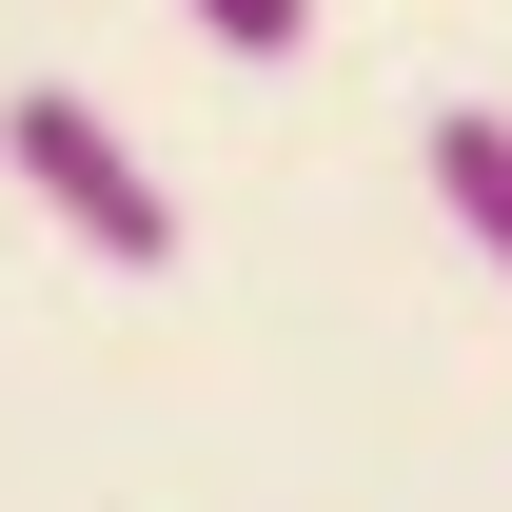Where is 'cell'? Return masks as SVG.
<instances>
[{
	"instance_id": "cell-2",
	"label": "cell",
	"mask_w": 512,
	"mask_h": 512,
	"mask_svg": "<svg viewBox=\"0 0 512 512\" xmlns=\"http://www.w3.org/2000/svg\"><path fill=\"white\" fill-rule=\"evenodd\" d=\"M434 217L512 276V119H493V99H453V119H434Z\"/></svg>"
},
{
	"instance_id": "cell-3",
	"label": "cell",
	"mask_w": 512,
	"mask_h": 512,
	"mask_svg": "<svg viewBox=\"0 0 512 512\" xmlns=\"http://www.w3.org/2000/svg\"><path fill=\"white\" fill-rule=\"evenodd\" d=\"M197 40H217V60H296V40H316V0H178Z\"/></svg>"
},
{
	"instance_id": "cell-1",
	"label": "cell",
	"mask_w": 512,
	"mask_h": 512,
	"mask_svg": "<svg viewBox=\"0 0 512 512\" xmlns=\"http://www.w3.org/2000/svg\"><path fill=\"white\" fill-rule=\"evenodd\" d=\"M0 178L40 197L99 276H178V178H158V158H138L79 79H20V99H0Z\"/></svg>"
}]
</instances>
